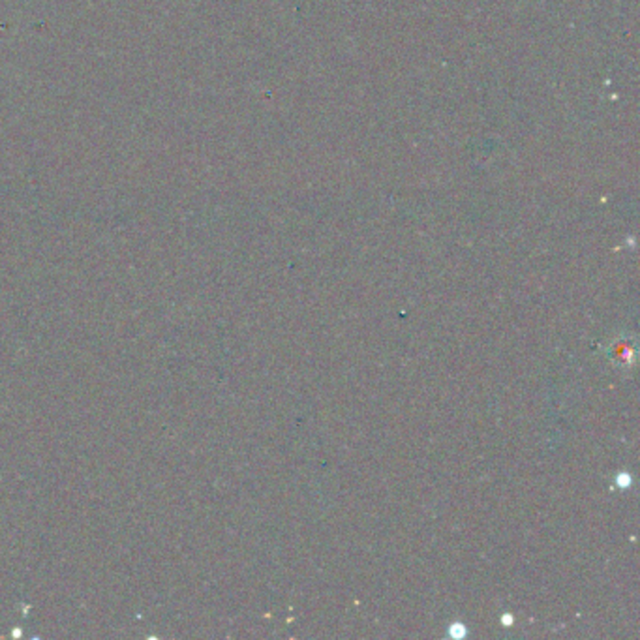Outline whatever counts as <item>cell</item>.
Returning <instances> with one entry per match:
<instances>
[{"mask_svg":"<svg viewBox=\"0 0 640 640\" xmlns=\"http://www.w3.org/2000/svg\"><path fill=\"white\" fill-rule=\"evenodd\" d=\"M449 634L453 637V639L460 640V639H464L466 634H468V631H466V625H464V623H458V621H455V623H453V625L449 628Z\"/></svg>","mask_w":640,"mask_h":640,"instance_id":"6da1fadb","label":"cell"},{"mask_svg":"<svg viewBox=\"0 0 640 640\" xmlns=\"http://www.w3.org/2000/svg\"><path fill=\"white\" fill-rule=\"evenodd\" d=\"M616 482H618V487L620 488H629L631 487V475L625 473V471H621L620 475L616 477Z\"/></svg>","mask_w":640,"mask_h":640,"instance_id":"7a4b0ae2","label":"cell"},{"mask_svg":"<svg viewBox=\"0 0 640 640\" xmlns=\"http://www.w3.org/2000/svg\"><path fill=\"white\" fill-rule=\"evenodd\" d=\"M501 621H503V623H507V628H511V623H513V618H511V616H503V618H501Z\"/></svg>","mask_w":640,"mask_h":640,"instance_id":"3957f363","label":"cell"}]
</instances>
